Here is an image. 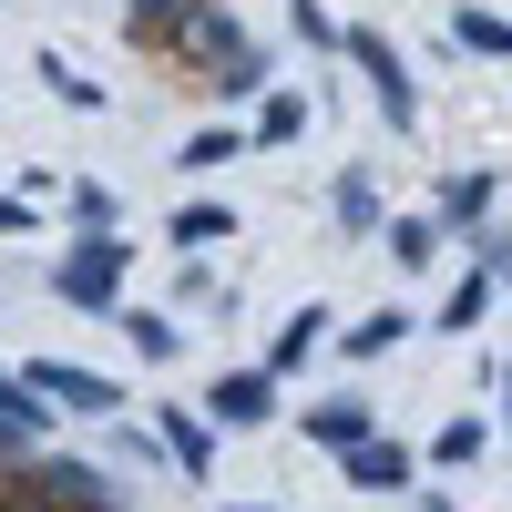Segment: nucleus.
Wrapping results in <instances>:
<instances>
[{
	"mask_svg": "<svg viewBox=\"0 0 512 512\" xmlns=\"http://www.w3.org/2000/svg\"><path fill=\"white\" fill-rule=\"evenodd\" d=\"M0 512H52V502H41V492L21 482V492H0Z\"/></svg>",
	"mask_w": 512,
	"mask_h": 512,
	"instance_id": "412c9836",
	"label": "nucleus"
},
{
	"mask_svg": "<svg viewBox=\"0 0 512 512\" xmlns=\"http://www.w3.org/2000/svg\"><path fill=\"white\" fill-rule=\"evenodd\" d=\"M318 318H328V308H297V318L277 328V349H267V369H277V379H287V369H297V359H308V349H318V338H328Z\"/></svg>",
	"mask_w": 512,
	"mask_h": 512,
	"instance_id": "6e6552de",
	"label": "nucleus"
},
{
	"mask_svg": "<svg viewBox=\"0 0 512 512\" xmlns=\"http://www.w3.org/2000/svg\"><path fill=\"white\" fill-rule=\"evenodd\" d=\"M349 52H359V72H369V93H379V113H390V123H410V113H420V93H410V72H400V52H390V41H379V31H349Z\"/></svg>",
	"mask_w": 512,
	"mask_h": 512,
	"instance_id": "7ed1b4c3",
	"label": "nucleus"
},
{
	"mask_svg": "<svg viewBox=\"0 0 512 512\" xmlns=\"http://www.w3.org/2000/svg\"><path fill=\"white\" fill-rule=\"evenodd\" d=\"M134 41H185V0H134Z\"/></svg>",
	"mask_w": 512,
	"mask_h": 512,
	"instance_id": "1a4fd4ad",
	"label": "nucleus"
},
{
	"mask_svg": "<svg viewBox=\"0 0 512 512\" xmlns=\"http://www.w3.org/2000/svg\"><path fill=\"white\" fill-rule=\"evenodd\" d=\"M400 328H410L400 308H369V318L349 328V359H379V349H400Z\"/></svg>",
	"mask_w": 512,
	"mask_h": 512,
	"instance_id": "9d476101",
	"label": "nucleus"
},
{
	"mask_svg": "<svg viewBox=\"0 0 512 512\" xmlns=\"http://www.w3.org/2000/svg\"><path fill=\"white\" fill-rule=\"evenodd\" d=\"M502 400H512V369H502ZM502 420H512V410H502Z\"/></svg>",
	"mask_w": 512,
	"mask_h": 512,
	"instance_id": "5701e85b",
	"label": "nucleus"
},
{
	"mask_svg": "<svg viewBox=\"0 0 512 512\" xmlns=\"http://www.w3.org/2000/svg\"><path fill=\"white\" fill-rule=\"evenodd\" d=\"M236 512H277V502H236Z\"/></svg>",
	"mask_w": 512,
	"mask_h": 512,
	"instance_id": "b1692460",
	"label": "nucleus"
},
{
	"mask_svg": "<svg viewBox=\"0 0 512 512\" xmlns=\"http://www.w3.org/2000/svg\"><path fill=\"white\" fill-rule=\"evenodd\" d=\"M175 236H185V246H216V236H236V216H226V205H185Z\"/></svg>",
	"mask_w": 512,
	"mask_h": 512,
	"instance_id": "4468645a",
	"label": "nucleus"
},
{
	"mask_svg": "<svg viewBox=\"0 0 512 512\" xmlns=\"http://www.w3.org/2000/svg\"><path fill=\"white\" fill-rule=\"evenodd\" d=\"M41 82H52V93H62V103H72V113H93V103H103V93H93V82H82V72H72V62H41Z\"/></svg>",
	"mask_w": 512,
	"mask_h": 512,
	"instance_id": "a211bd4d",
	"label": "nucleus"
},
{
	"mask_svg": "<svg viewBox=\"0 0 512 512\" xmlns=\"http://www.w3.org/2000/svg\"><path fill=\"white\" fill-rule=\"evenodd\" d=\"M308 441L359 451V441H379V420H369V400H318V410H308Z\"/></svg>",
	"mask_w": 512,
	"mask_h": 512,
	"instance_id": "39448f33",
	"label": "nucleus"
},
{
	"mask_svg": "<svg viewBox=\"0 0 512 512\" xmlns=\"http://www.w3.org/2000/svg\"><path fill=\"white\" fill-rule=\"evenodd\" d=\"M482 308H492V277L472 267V277H461V287H451V308H441V328H472Z\"/></svg>",
	"mask_w": 512,
	"mask_h": 512,
	"instance_id": "ddd939ff",
	"label": "nucleus"
},
{
	"mask_svg": "<svg viewBox=\"0 0 512 512\" xmlns=\"http://www.w3.org/2000/svg\"><path fill=\"white\" fill-rule=\"evenodd\" d=\"M431 246H441V226H420V216L390 226V256H400V267H431Z\"/></svg>",
	"mask_w": 512,
	"mask_h": 512,
	"instance_id": "2eb2a0df",
	"label": "nucleus"
},
{
	"mask_svg": "<svg viewBox=\"0 0 512 512\" xmlns=\"http://www.w3.org/2000/svg\"><path fill=\"white\" fill-rule=\"evenodd\" d=\"M0 226H31V205H11V195H0Z\"/></svg>",
	"mask_w": 512,
	"mask_h": 512,
	"instance_id": "4be33fe9",
	"label": "nucleus"
},
{
	"mask_svg": "<svg viewBox=\"0 0 512 512\" xmlns=\"http://www.w3.org/2000/svg\"><path fill=\"white\" fill-rule=\"evenodd\" d=\"M123 338H134L144 359H175V328H164V318H134V308H123Z\"/></svg>",
	"mask_w": 512,
	"mask_h": 512,
	"instance_id": "f3484780",
	"label": "nucleus"
},
{
	"mask_svg": "<svg viewBox=\"0 0 512 512\" xmlns=\"http://www.w3.org/2000/svg\"><path fill=\"white\" fill-rule=\"evenodd\" d=\"M297 123H308V103H297V93H267V113H256V144H297Z\"/></svg>",
	"mask_w": 512,
	"mask_h": 512,
	"instance_id": "f8f14e48",
	"label": "nucleus"
},
{
	"mask_svg": "<svg viewBox=\"0 0 512 512\" xmlns=\"http://www.w3.org/2000/svg\"><path fill=\"white\" fill-rule=\"evenodd\" d=\"M226 154H246V134H216V123H205V134H195L175 164H195V175H205V164H226Z\"/></svg>",
	"mask_w": 512,
	"mask_h": 512,
	"instance_id": "dca6fc26",
	"label": "nucleus"
},
{
	"mask_svg": "<svg viewBox=\"0 0 512 512\" xmlns=\"http://www.w3.org/2000/svg\"><path fill=\"white\" fill-rule=\"evenodd\" d=\"M338 226H379V195H369V175H349V185H338Z\"/></svg>",
	"mask_w": 512,
	"mask_h": 512,
	"instance_id": "6ab92c4d",
	"label": "nucleus"
},
{
	"mask_svg": "<svg viewBox=\"0 0 512 512\" xmlns=\"http://www.w3.org/2000/svg\"><path fill=\"white\" fill-rule=\"evenodd\" d=\"M451 41H472V52L512 62V21H492V11H461V21H451Z\"/></svg>",
	"mask_w": 512,
	"mask_h": 512,
	"instance_id": "9b49d317",
	"label": "nucleus"
},
{
	"mask_svg": "<svg viewBox=\"0 0 512 512\" xmlns=\"http://www.w3.org/2000/svg\"><path fill=\"white\" fill-rule=\"evenodd\" d=\"M103 512H123V502H103Z\"/></svg>",
	"mask_w": 512,
	"mask_h": 512,
	"instance_id": "393cba45",
	"label": "nucleus"
},
{
	"mask_svg": "<svg viewBox=\"0 0 512 512\" xmlns=\"http://www.w3.org/2000/svg\"><path fill=\"white\" fill-rule=\"evenodd\" d=\"M349 482H359V492H400V482H410V451H400L390 431L359 441V451H349Z\"/></svg>",
	"mask_w": 512,
	"mask_h": 512,
	"instance_id": "423d86ee",
	"label": "nucleus"
},
{
	"mask_svg": "<svg viewBox=\"0 0 512 512\" xmlns=\"http://www.w3.org/2000/svg\"><path fill=\"white\" fill-rule=\"evenodd\" d=\"M205 400H216L226 431H256V420H277V369H226Z\"/></svg>",
	"mask_w": 512,
	"mask_h": 512,
	"instance_id": "20e7f679",
	"label": "nucleus"
},
{
	"mask_svg": "<svg viewBox=\"0 0 512 512\" xmlns=\"http://www.w3.org/2000/svg\"><path fill=\"white\" fill-rule=\"evenodd\" d=\"M431 451H441V461H472V451H482V420H441Z\"/></svg>",
	"mask_w": 512,
	"mask_h": 512,
	"instance_id": "aec40b11",
	"label": "nucleus"
},
{
	"mask_svg": "<svg viewBox=\"0 0 512 512\" xmlns=\"http://www.w3.org/2000/svg\"><path fill=\"white\" fill-rule=\"evenodd\" d=\"M52 287L72 297V308H113V297H123V236H82Z\"/></svg>",
	"mask_w": 512,
	"mask_h": 512,
	"instance_id": "f03ea898",
	"label": "nucleus"
},
{
	"mask_svg": "<svg viewBox=\"0 0 512 512\" xmlns=\"http://www.w3.org/2000/svg\"><path fill=\"white\" fill-rule=\"evenodd\" d=\"M21 390H31L41 410H93V420H103V410H123L113 379H103V369H72V359H31V369H21Z\"/></svg>",
	"mask_w": 512,
	"mask_h": 512,
	"instance_id": "f257e3e1",
	"label": "nucleus"
},
{
	"mask_svg": "<svg viewBox=\"0 0 512 512\" xmlns=\"http://www.w3.org/2000/svg\"><path fill=\"white\" fill-rule=\"evenodd\" d=\"M164 451H175L185 472L205 482V461H216V420H195V410H164Z\"/></svg>",
	"mask_w": 512,
	"mask_h": 512,
	"instance_id": "0eeeda50",
	"label": "nucleus"
}]
</instances>
